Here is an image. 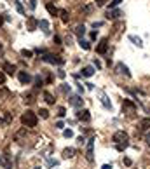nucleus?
Segmentation results:
<instances>
[{
    "label": "nucleus",
    "instance_id": "obj_10",
    "mask_svg": "<svg viewBox=\"0 0 150 169\" xmlns=\"http://www.w3.org/2000/svg\"><path fill=\"white\" fill-rule=\"evenodd\" d=\"M70 105L72 106H80L82 105V99H80V96H77V94H74V96H70Z\"/></svg>",
    "mask_w": 150,
    "mask_h": 169
},
{
    "label": "nucleus",
    "instance_id": "obj_2",
    "mask_svg": "<svg viewBox=\"0 0 150 169\" xmlns=\"http://www.w3.org/2000/svg\"><path fill=\"white\" fill-rule=\"evenodd\" d=\"M112 140L117 143V145H124V143H128L129 136H128V132H124V131H117V132H113Z\"/></svg>",
    "mask_w": 150,
    "mask_h": 169
},
{
    "label": "nucleus",
    "instance_id": "obj_23",
    "mask_svg": "<svg viewBox=\"0 0 150 169\" xmlns=\"http://www.w3.org/2000/svg\"><path fill=\"white\" fill-rule=\"evenodd\" d=\"M79 44H80V47H82V49H86V51H89V49H91V44H89L87 40H82V38H80V40H79Z\"/></svg>",
    "mask_w": 150,
    "mask_h": 169
},
{
    "label": "nucleus",
    "instance_id": "obj_14",
    "mask_svg": "<svg viewBox=\"0 0 150 169\" xmlns=\"http://www.w3.org/2000/svg\"><path fill=\"white\" fill-rule=\"evenodd\" d=\"M75 155V148H65L63 150V159H72Z\"/></svg>",
    "mask_w": 150,
    "mask_h": 169
},
{
    "label": "nucleus",
    "instance_id": "obj_19",
    "mask_svg": "<svg viewBox=\"0 0 150 169\" xmlns=\"http://www.w3.org/2000/svg\"><path fill=\"white\" fill-rule=\"evenodd\" d=\"M120 16V11H108L107 12V18L108 19H115V18H119Z\"/></svg>",
    "mask_w": 150,
    "mask_h": 169
},
{
    "label": "nucleus",
    "instance_id": "obj_1",
    "mask_svg": "<svg viewBox=\"0 0 150 169\" xmlns=\"http://www.w3.org/2000/svg\"><path fill=\"white\" fill-rule=\"evenodd\" d=\"M21 122H23V126H26V127H35L38 124L37 113H33L32 110H26V112L21 115Z\"/></svg>",
    "mask_w": 150,
    "mask_h": 169
},
{
    "label": "nucleus",
    "instance_id": "obj_4",
    "mask_svg": "<svg viewBox=\"0 0 150 169\" xmlns=\"http://www.w3.org/2000/svg\"><path fill=\"white\" fill-rule=\"evenodd\" d=\"M86 159L91 162L94 159V138H91L89 141H87V148H86Z\"/></svg>",
    "mask_w": 150,
    "mask_h": 169
},
{
    "label": "nucleus",
    "instance_id": "obj_44",
    "mask_svg": "<svg viewBox=\"0 0 150 169\" xmlns=\"http://www.w3.org/2000/svg\"><path fill=\"white\" fill-rule=\"evenodd\" d=\"M2 51H4V45H2V42H0V52H2Z\"/></svg>",
    "mask_w": 150,
    "mask_h": 169
},
{
    "label": "nucleus",
    "instance_id": "obj_16",
    "mask_svg": "<svg viewBox=\"0 0 150 169\" xmlns=\"http://www.w3.org/2000/svg\"><path fill=\"white\" fill-rule=\"evenodd\" d=\"M44 99H45V103H47V105H54V98H53V94L47 93V91L44 93Z\"/></svg>",
    "mask_w": 150,
    "mask_h": 169
},
{
    "label": "nucleus",
    "instance_id": "obj_40",
    "mask_svg": "<svg viewBox=\"0 0 150 169\" xmlns=\"http://www.w3.org/2000/svg\"><path fill=\"white\" fill-rule=\"evenodd\" d=\"M94 65H96V68H101V63H100L98 59H94Z\"/></svg>",
    "mask_w": 150,
    "mask_h": 169
},
{
    "label": "nucleus",
    "instance_id": "obj_3",
    "mask_svg": "<svg viewBox=\"0 0 150 169\" xmlns=\"http://www.w3.org/2000/svg\"><path fill=\"white\" fill-rule=\"evenodd\" d=\"M42 59L45 61V63H53V65H63L65 63V59L59 56H54V54H44Z\"/></svg>",
    "mask_w": 150,
    "mask_h": 169
},
{
    "label": "nucleus",
    "instance_id": "obj_28",
    "mask_svg": "<svg viewBox=\"0 0 150 169\" xmlns=\"http://www.w3.org/2000/svg\"><path fill=\"white\" fill-rule=\"evenodd\" d=\"M63 136H65V138H72V136H74V131H72V129H65V131H63Z\"/></svg>",
    "mask_w": 150,
    "mask_h": 169
},
{
    "label": "nucleus",
    "instance_id": "obj_32",
    "mask_svg": "<svg viewBox=\"0 0 150 169\" xmlns=\"http://www.w3.org/2000/svg\"><path fill=\"white\" fill-rule=\"evenodd\" d=\"M4 82H5V73L0 72V84H4Z\"/></svg>",
    "mask_w": 150,
    "mask_h": 169
},
{
    "label": "nucleus",
    "instance_id": "obj_29",
    "mask_svg": "<svg viewBox=\"0 0 150 169\" xmlns=\"http://www.w3.org/2000/svg\"><path fill=\"white\" fill-rule=\"evenodd\" d=\"M25 132H26L25 129H21V131H19L18 134H16V138H14V140H16V141H19V140H21V136H25Z\"/></svg>",
    "mask_w": 150,
    "mask_h": 169
},
{
    "label": "nucleus",
    "instance_id": "obj_43",
    "mask_svg": "<svg viewBox=\"0 0 150 169\" xmlns=\"http://www.w3.org/2000/svg\"><path fill=\"white\" fill-rule=\"evenodd\" d=\"M101 169H112V166L110 164H105V166H101Z\"/></svg>",
    "mask_w": 150,
    "mask_h": 169
},
{
    "label": "nucleus",
    "instance_id": "obj_18",
    "mask_svg": "<svg viewBox=\"0 0 150 169\" xmlns=\"http://www.w3.org/2000/svg\"><path fill=\"white\" fill-rule=\"evenodd\" d=\"M38 26H40V28H42L45 33L49 32V21H45V19H40V21H38Z\"/></svg>",
    "mask_w": 150,
    "mask_h": 169
},
{
    "label": "nucleus",
    "instance_id": "obj_20",
    "mask_svg": "<svg viewBox=\"0 0 150 169\" xmlns=\"http://www.w3.org/2000/svg\"><path fill=\"white\" fill-rule=\"evenodd\" d=\"M75 33H77L79 37H82V35L86 33V26H84V24H79V26L75 28Z\"/></svg>",
    "mask_w": 150,
    "mask_h": 169
},
{
    "label": "nucleus",
    "instance_id": "obj_17",
    "mask_svg": "<svg viewBox=\"0 0 150 169\" xmlns=\"http://www.w3.org/2000/svg\"><path fill=\"white\" fill-rule=\"evenodd\" d=\"M59 16H61V21H63V23H68V19H70V14H68V11L61 9V11H59Z\"/></svg>",
    "mask_w": 150,
    "mask_h": 169
},
{
    "label": "nucleus",
    "instance_id": "obj_31",
    "mask_svg": "<svg viewBox=\"0 0 150 169\" xmlns=\"http://www.w3.org/2000/svg\"><path fill=\"white\" fill-rule=\"evenodd\" d=\"M105 4H107V0H96V5H98V7H103Z\"/></svg>",
    "mask_w": 150,
    "mask_h": 169
},
{
    "label": "nucleus",
    "instance_id": "obj_13",
    "mask_svg": "<svg viewBox=\"0 0 150 169\" xmlns=\"http://www.w3.org/2000/svg\"><path fill=\"white\" fill-rule=\"evenodd\" d=\"M45 9H47V12H49L51 16H58V14H59V11H58L53 4H47V5H45Z\"/></svg>",
    "mask_w": 150,
    "mask_h": 169
},
{
    "label": "nucleus",
    "instance_id": "obj_15",
    "mask_svg": "<svg viewBox=\"0 0 150 169\" xmlns=\"http://www.w3.org/2000/svg\"><path fill=\"white\" fill-rule=\"evenodd\" d=\"M93 73H94L93 66H86V68H82V77H91Z\"/></svg>",
    "mask_w": 150,
    "mask_h": 169
},
{
    "label": "nucleus",
    "instance_id": "obj_5",
    "mask_svg": "<svg viewBox=\"0 0 150 169\" xmlns=\"http://www.w3.org/2000/svg\"><path fill=\"white\" fill-rule=\"evenodd\" d=\"M107 49H108V38H101L100 44H98V47H96V52L98 54H105Z\"/></svg>",
    "mask_w": 150,
    "mask_h": 169
},
{
    "label": "nucleus",
    "instance_id": "obj_21",
    "mask_svg": "<svg viewBox=\"0 0 150 169\" xmlns=\"http://www.w3.org/2000/svg\"><path fill=\"white\" fill-rule=\"evenodd\" d=\"M37 24H38V21H35L33 18H30V19H28V28H30V32H33Z\"/></svg>",
    "mask_w": 150,
    "mask_h": 169
},
{
    "label": "nucleus",
    "instance_id": "obj_30",
    "mask_svg": "<svg viewBox=\"0 0 150 169\" xmlns=\"http://www.w3.org/2000/svg\"><path fill=\"white\" fill-rule=\"evenodd\" d=\"M120 2H122V0H113L112 4H110V9H113V7H117V5H119Z\"/></svg>",
    "mask_w": 150,
    "mask_h": 169
},
{
    "label": "nucleus",
    "instance_id": "obj_45",
    "mask_svg": "<svg viewBox=\"0 0 150 169\" xmlns=\"http://www.w3.org/2000/svg\"><path fill=\"white\" fill-rule=\"evenodd\" d=\"M0 24H4V18L2 16H0Z\"/></svg>",
    "mask_w": 150,
    "mask_h": 169
},
{
    "label": "nucleus",
    "instance_id": "obj_26",
    "mask_svg": "<svg viewBox=\"0 0 150 169\" xmlns=\"http://www.w3.org/2000/svg\"><path fill=\"white\" fill-rule=\"evenodd\" d=\"M21 56H25V58H32V56H33V52H32V51H26V49H23V51H21Z\"/></svg>",
    "mask_w": 150,
    "mask_h": 169
},
{
    "label": "nucleus",
    "instance_id": "obj_22",
    "mask_svg": "<svg viewBox=\"0 0 150 169\" xmlns=\"http://www.w3.org/2000/svg\"><path fill=\"white\" fill-rule=\"evenodd\" d=\"M122 106H124V108H131V110H134V108H136V105H134L133 101H129V99H124Z\"/></svg>",
    "mask_w": 150,
    "mask_h": 169
},
{
    "label": "nucleus",
    "instance_id": "obj_39",
    "mask_svg": "<svg viewBox=\"0 0 150 169\" xmlns=\"http://www.w3.org/2000/svg\"><path fill=\"white\" fill-rule=\"evenodd\" d=\"M49 166H58V160H51L49 159Z\"/></svg>",
    "mask_w": 150,
    "mask_h": 169
},
{
    "label": "nucleus",
    "instance_id": "obj_7",
    "mask_svg": "<svg viewBox=\"0 0 150 169\" xmlns=\"http://www.w3.org/2000/svg\"><path fill=\"white\" fill-rule=\"evenodd\" d=\"M2 72L7 73V75H14V73H16V66L11 65V63H4V65H2Z\"/></svg>",
    "mask_w": 150,
    "mask_h": 169
},
{
    "label": "nucleus",
    "instance_id": "obj_9",
    "mask_svg": "<svg viewBox=\"0 0 150 169\" xmlns=\"http://www.w3.org/2000/svg\"><path fill=\"white\" fill-rule=\"evenodd\" d=\"M117 70H119V73H124L126 77H131V72H129V68H128L124 63H119V65H117Z\"/></svg>",
    "mask_w": 150,
    "mask_h": 169
},
{
    "label": "nucleus",
    "instance_id": "obj_24",
    "mask_svg": "<svg viewBox=\"0 0 150 169\" xmlns=\"http://www.w3.org/2000/svg\"><path fill=\"white\" fill-rule=\"evenodd\" d=\"M129 40H133V42H134L138 47H143V44H141V38H136L134 35H129Z\"/></svg>",
    "mask_w": 150,
    "mask_h": 169
},
{
    "label": "nucleus",
    "instance_id": "obj_37",
    "mask_svg": "<svg viewBox=\"0 0 150 169\" xmlns=\"http://www.w3.org/2000/svg\"><path fill=\"white\" fill-rule=\"evenodd\" d=\"M56 127L58 129H63V122H61V120H58L56 122Z\"/></svg>",
    "mask_w": 150,
    "mask_h": 169
},
{
    "label": "nucleus",
    "instance_id": "obj_46",
    "mask_svg": "<svg viewBox=\"0 0 150 169\" xmlns=\"http://www.w3.org/2000/svg\"><path fill=\"white\" fill-rule=\"evenodd\" d=\"M0 122H2V119H0Z\"/></svg>",
    "mask_w": 150,
    "mask_h": 169
},
{
    "label": "nucleus",
    "instance_id": "obj_41",
    "mask_svg": "<svg viewBox=\"0 0 150 169\" xmlns=\"http://www.w3.org/2000/svg\"><path fill=\"white\" fill-rule=\"evenodd\" d=\"M63 91L66 93V91H70V86H66V84H63Z\"/></svg>",
    "mask_w": 150,
    "mask_h": 169
},
{
    "label": "nucleus",
    "instance_id": "obj_11",
    "mask_svg": "<svg viewBox=\"0 0 150 169\" xmlns=\"http://www.w3.org/2000/svg\"><path fill=\"white\" fill-rule=\"evenodd\" d=\"M140 129H141V131H149L150 129V119H141V120H140Z\"/></svg>",
    "mask_w": 150,
    "mask_h": 169
},
{
    "label": "nucleus",
    "instance_id": "obj_38",
    "mask_svg": "<svg viewBox=\"0 0 150 169\" xmlns=\"http://www.w3.org/2000/svg\"><path fill=\"white\" fill-rule=\"evenodd\" d=\"M145 141H147V145H149V147H150V132H149V134H147V136H145Z\"/></svg>",
    "mask_w": 150,
    "mask_h": 169
},
{
    "label": "nucleus",
    "instance_id": "obj_33",
    "mask_svg": "<svg viewBox=\"0 0 150 169\" xmlns=\"http://www.w3.org/2000/svg\"><path fill=\"white\" fill-rule=\"evenodd\" d=\"M58 115H59V117H65V115H66V110H65V108H59V113H58Z\"/></svg>",
    "mask_w": 150,
    "mask_h": 169
},
{
    "label": "nucleus",
    "instance_id": "obj_35",
    "mask_svg": "<svg viewBox=\"0 0 150 169\" xmlns=\"http://www.w3.org/2000/svg\"><path fill=\"white\" fill-rule=\"evenodd\" d=\"M128 147V143H124V145H117V150H124Z\"/></svg>",
    "mask_w": 150,
    "mask_h": 169
},
{
    "label": "nucleus",
    "instance_id": "obj_27",
    "mask_svg": "<svg viewBox=\"0 0 150 169\" xmlns=\"http://www.w3.org/2000/svg\"><path fill=\"white\" fill-rule=\"evenodd\" d=\"M40 117H42V119H47V117H49V112H47V110H45V108H40Z\"/></svg>",
    "mask_w": 150,
    "mask_h": 169
},
{
    "label": "nucleus",
    "instance_id": "obj_42",
    "mask_svg": "<svg viewBox=\"0 0 150 169\" xmlns=\"http://www.w3.org/2000/svg\"><path fill=\"white\" fill-rule=\"evenodd\" d=\"M54 42H56V44H61V37H58L56 35V37H54Z\"/></svg>",
    "mask_w": 150,
    "mask_h": 169
},
{
    "label": "nucleus",
    "instance_id": "obj_8",
    "mask_svg": "<svg viewBox=\"0 0 150 169\" xmlns=\"http://www.w3.org/2000/svg\"><path fill=\"white\" fill-rule=\"evenodd\" d=\"M18 78L21 84H28V82H32V75L28 73V72H18Z\"/></svg>",
    "mask_w": 150,
    "mask_h": 169
},
{
    "label": "nucleus",
    "instance_id": "obj_25",
    "mask_svg": "<svg viewBox=\"0 0 150 169\" xmlns=\"http://www.w3.org/2000/svg\"><path fill=\"white\" fill-rule=\"evenodd\" d=\"M14 5H16V11H18L19 14H25V9H23V5H21V2H14Z\"/></svg>",
    "mask_w": 150,
    "mask_h": 169
},
{
    "label": "nucleus",
    "instance_id": "obj_12",
    "mask_svg": "<svg viewBox=\"0 0 150 169\" xmlns=\"http://www.w3.org/2000/svg\"><path fill=\"white\" fill-rule=\"evenodd\" d=\"M100 98H101V103H103V106H105V108H112V105H110V101H108L107 94H105V93H100Z\"/></svg>",
    "mask_w": 150,
    "mask_h": 169
},
{
    "label": "nucleus",
    "instance_id": "obj_34",
    "mask_svg": "<svg viewBox=\"0 0 150 169\" xmlns=\"http://www.w3.org/2000/svg\"><path fill=\"white\" fill-rule=\"evenodd\" d=\"M30 7L35 9V7H37V0H30Z\"/></svg>",
    "mask_w": 150,
    "mask_h": 169
},
{
    "label": "nucleus",
    "instance_id": "obj_6",
    "mask_svg": "<svg viewBox=\"0 0 150 169\" xmlns=\"http://www.w3.org/2000/svg\"><path fill=\"white\" fill-rule=\"evenodd\" d=\"M77 119L82 120V122H89L91 120V113H89V110H79L77 112Z\"/></svg>",
    "mask_w": 150,
    "mask_h": 169
},
{
    "label": "nucleus",
    "instance_id": "obj_36",
    "mask_svg": "<svg viewBox=\"0 0 150 169\" xmlns=\"http://www.w3.org/2000/svg\"><path fill=\"white\" fill-rule=\"evenodd\" d=\"M124 164H126V166H131V164H133L131 159H128V157H126V159H124Z\"/></svg>",
    "mask_w": 150,
    "mask_h": 169
}]
</instances>
